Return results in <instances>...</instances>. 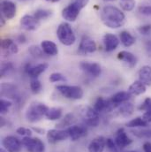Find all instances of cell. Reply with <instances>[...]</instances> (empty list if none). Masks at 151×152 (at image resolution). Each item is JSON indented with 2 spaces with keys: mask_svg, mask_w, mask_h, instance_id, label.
Listing matches in <instances>:
<instances>
[{
  "mask_svg": "<svg viewBox=\"0 0 151 152\" xmlns=\"http://www.w3.org/2000/svg\"><path fill=\"white\" fill-rule=\"evenodd\" d=\"M101 20L107 28L116 29L124 26L125 23V15L117 7L106 5L101 11Z\"/></svg>",
  "mask_w": 151,
  "mask_h": 152,
  "instance_id": "1",
  "label": "cell"
},
{
  "mask_svg": "<svg viewBox=\"0 0 151 152\" xmlns=\"http://www.w3.org/2000/svg\"><path fill=\"white\" fill-rule=\"evenodd\" d=\"M88 3L89 0H73L66 7L63 9L62 17L67 21H75L80 11L85 8Z\"/></svg>",
  "mask_w": 151,
  "mask_h": 152,
  "instance_id": "2",
  "label": "cell"
},
{
  "mask_svg": "<svg viewBox=\"0 0 151 152\" xmlns=\"http://www.w3.org/2000/svg\"><path fill=\"white\" fill-rule=\"evenodd\" d=\"M57 37L59 42L66 46L73 45L76 41V37L72 27L66 22H63L58 27Z\"/></svg>",
  "mask_w": 151,
  "mask_h": 152,
  "instance_id": "3",
  "label": "cell"
},
{
  "mask_svg": "<svg viewBox=\"0 0 151 152\" xmlns=\"http://www.w3.org/2000/svg\"><path fill=\"white\" fill-rule=\"evenodd\" d=\"M49 107L41 103L31 104L26 112V118L30 123H36L45 117Z\"/></svg>",
  "mask_w": 151,
  "mask_h": 152,
  "instance_id": "4",
  "label": "cell"
},
{
  "mask_svg": "<svg viewBox=\"0 0 151 152\" xmlns=\"http://www.w3.org/2000/svg\"><path fill=\"white\" fill-rule=\"evenodd\" d=\"M56 89L66 98L72 100H79L83 96V90L79 86L70 85H58Z\"/></svg>",
  "mask_w": 151,
  "mask_h": 152,
  "instance_id": "5",
  "label": "cell"
},
{
  "mask_svg": "<svg viewBox=\"0 0 151 152\" xmlns=\"http://www.w3.org/2000/svg\"><path fill=\"white\" fill-rule=\"evenodd\" d=\"M21 142L28 152H45V145L39 138L26 136L22 139Z\"/></svg>",
  "mask_w": 151,
  "mask_h": 152,
  "instance_id": "6",
  "label": "cell"
},
{
  "mask_svg": "<svg viewBox=\"0 0 151 152\" xmlns=\"http://www.w3.org/2000/svg\"><path fill=\"white\" fill-rule=\"evenodd\" d=\"M47 139L50 143H58L63 141H66L67 138H69V134L67 129L62 130V129H51L47 132Z\"/></svg>",
  "mask_w": 151,
  "mask_h": 152,
  "instance_id": "7",
  "label": "cell"
},
{
  "mask_svg": "<svg viewBox=\"0 0 151 152\" xmlns=\"http://www.w3.org/2000/svg\"><path fill=\"white\" fill-rule=\"evenodd\" d=\"M2 145L8 152H20L21 151L22 142L15 136L9 135L3 139Z\"/></svg>",
  "mask_w": 151,
  "mask_h": 152,
  "instance_id": "8",
  "label": "cell"
},
{
  "mask_svg": "<svg viewBox=\"0 0 151 152\" xmlns=\"http://www.w3.org/2000/svg\"><path fill=\"white\" fill-rule=\"evenodd\" d=\"M96 43L93 39L88 37H83L79 45V53L83 55L91 54L96 50Z\"/></svg>",
  "mask_w": 151,
  "mask_h": 152,
  "instance_id": "9",
  "label": "cell"
},
{
  "mask_svg": "<svg viewBox=\"0 0 151 152\" xmlns=\"http://www.w3.org/2000/svg\"><path fill=\"white\" fill-rule=\"evenodd\" d=\"M20 26L22 28L28 31H35L41 25L40 20H37L34 15H24L20 19Z\"/></svg>",
  "mask_w": 151,
  "mask_h": 152,
  "instance_id": "10",
  "label": "cell"
},
{
  "mask_svg": "<svg viewBox=\"0 0 151 152\" xmlns=\"http://www.w3.org/2000/svg\"><path fill=\"white\" fill-rule=\"evenodd\" d=\"M17 12L16 4L10 0H4L1 3V14L6 20H12L15 17Z\"/></svg>",
  "mask_w": 151,
  "mask_h": 152,
  "instance_id": "11",
  "label": "cell"
},
{
  "mask_svg": "<svg viewBox=\"0 0 151 152\" xmlns=\"http://www.w3.org/2000/svg\"><path fill=\"white\" fill-rule=\"evenodd\" d=\"M117 105L112 103L111 99L106 100L103 97H98L94 104V109L99 113H110L113 110Z\"/></svg>",
  "mask_w": 151,
  "mask_h": 152,
  "instance_id": "12",
  "label": "cell"
},
{
  "mask_svg": "<svg viewBox=\"0 0 151 152\" xmlns=\"http://www.w3.org/2000/svg\"><path fill=\"white\" fill-rule=\"evenodd\" d=\"M80 69L87 73L88 75L93 76V77H98L102 73L101 66L98 63H92V62H80Z\"/></svg>",
  "mask_w": 151,
  "mask_h": 152,
  "instance_id": "13",
  "label": "cell"
},
{
  "mask_svg": "<svg viewBox=\"0 0 151 152\" xmlns=\"http://www.w3.org/2000/svg\"><path fill=\"white\" fill-rule=\"evenodd\" d=\"M117 58L123 61L129 68H133L137 65V58L135 57L134 54H133L130 51H126V50L119 51L117 54Z\"/></svg>",
  "mask_w": 151,
  "mask_h": 152,
  "instance_id": "14",
  "label": "cell"
},
{
  "mask_svg": "<svg viewBox=\"0 0 151 152\" xmlns=\"http://www.w3.org/2000/svg\"><path fill=\"white\" fill-rule=\"evenodd\" d=\"M114 141L119 149H124L132 143V140L128 137V135L125 132L124 128H120L116 132Z\"/></svg>",
  "mask_w": 151,
  "mask_h": 152,
  "instance_id": "15",
  "label": "cell"
},
{
  "mask_svg": "<svg viewBox=\"0 0 151 152\" xmlns=\"http://www.w3.org/2000/svg\"><path fill=\"white\" fill-rule=\"evenodd\" d=\"M119 42H120V40L117 37V36L111 34V33L105 34L104 37V43L105 50L107 52H112V51L115 50L118 47Z\"/></svg>",
  "mask_w": 151,
  "mask_h": 152,
  "instance_id": "16",
  "label": "cell"
},
{
  "mask_svg": "<svg viewBox=\"0 0 151 152\" xmlns=\"http://www.w3.org/2000/svg\"><path fill=\"white\" fill-rule=\"evenodd\" d=\"M49 67V65L48 63H41V64H38L36 66H28V67L26 68V72L27 74L28 75L29 77H31L32 79H37V77L39 75H41L42 73H44Z\"/></svg>",
  "mask_w": 151,
  "mask_h": 152,
  "instance_id": "17",
  "label": "cell"
},
{
  "mask_svg": "<svg viewBox=\"0 0 151 152\" xmlns=\"http://www.w3.org/2000/svg\"><path fill=\"white\" fill-rule=\"evenodd\" d=\"M67 131L69 134V138H71L72 141H77L87 134V129L83 126L73 125L67 128Z\"/></svg>",
  "mask_w": 151,
  "mask_h": 152,
  "instance_id": "18",
  "label": "cell"
},
{
  "mask_svg": "<svg viewBox=\"0 0 151 152\" xmlns=\"http://www.w3.org/2000/svg\"><path fill=\"white\" fill-rule=\"evenodd\" d=\"M106 147V139L104 136H97L88 145V152H104Z\"/></svg>",
  "mask_w": 151,
  "mask_h": 152,
  "instance_id": "19",
  "label": "cell"
},
{
  "mask_svg": "<svg viewBox=\"0 0 151 152\" xmlns=\"http://www.w3.org/2000/svg\"><path fill=\"white\" fill-rule=\"evenodd\" d=\"M0 45L1 49L8 54H16L19 51V48L12 39L4 38L1 40Z\"/></svg>",
  "mask_w": 151,
  "mask_h": 152,
  "instance_id": "20",
  "label": "cell"
},
{
  "mask_svg": "<svg viewBox=\"0 0 151 152\" xmlns=\"http://www.w3.org/2000/svg\"><path fill=\"white\" fill-rule=\"evenodd\" d=\"M41 48L43 50V52L48 56H56L58 53V49L57 44L49 40L42 41L41 42Z\"/></svg>",
  "mask_w": 151,
  "mask_h": 152,
  "instance_id": "21",
  "label": "cell"
},
{
  "mask_svg": "<svg viewBox=\"0 0 151 152\" xmlns=\"http://www.w3.org/2000/svg\"><path fill=\"white\" fill-rule=\"evenodd\" d=\"M139 80L146 86H151V66H143L138 73Z\"/></svg>",
  "mask_w": 151,
  "mask_h": 152,
  "instance_id": "22",
  "label": "cell"
},
{
  "mask_svg": "<svg viewBox=\"0 0 151 152\" xmlns=\"http://www.w3.org/2000/svg\"><path fill=\"white\" fill-rule=\"evenodd\" d=\"M146 89H147V86L145 84H143L140 80H136L129 86L128 92L132 96H140L144 94L146 92Z\"/></svg>",
  "mask_w": 151,
  "mask_h": 152,
  "instance_id": "23",
  "label": "cell"
},
{
  "mask_svg": "<svg viewBox=\"0 0 151 152\" xmlns=\"http://www.w3.org/2000/svg\"><path fill=\"white\" fill-rule=\"evenodd\" d=\"M131 94L127 91H120L117 92L116 94H114L113 96H112L111 100L112 101V103H114L117 106L120 104L125 103L127 102L130 98H131Z\"/></svg>",
  "mask_w": 151,
  "mask_h": 152,
  "instance_id": "24",
  "label": "cell"
},
{
  "mask_svg": "<svg viewBox=\"0 0 151 152\" xmlns=\"http://www.w3.org/2000/svg\"><path fill=\"white\" fill-rule=\"evenodd\" d=\"M119 40L125 47H131L136 42L135 37L133 35H131L128 31H122L119 35Z\"/></svg>",
  "mask_w": 151,
  "mask_h": 152,
  "instance_id": "25",
  "label": "cell"
},
{
  "mask_svg": "<svg viewBox=\"0 0 151 152\" xmlns=\"http://www.w3.org/2000/svg\"><path fill=\"white\" fill-rule=\"evenodd\" d=\"M77 121V118L74 116V113H68L66 114L58 124H57V127L58 128H62V127H66V126H71L73 125H74Z\"/></svg>",
  "mask_w": 151,
  "mask_h": 152,
  "instance_id": "26",
  "label": "cell"
},
{
  "mask_svg": "<svg viewBox=\"0 0 151 152\" xmlns=\"http://www.w3.org/2000/svg\"><path fill=\"white\" fill-rule=\"evenodd\" d=\"M118 112H119V114L122 117L127 118V117H130L132 114L133 113V112H134V106H133V104L132 103L125 102V103H123L119 106Z\"/></svg>",
  "mask_w": 151,
  "mask_h": 152,
  "instance_id": "27",
  "label": "cell"
},
{
  "mask_svg": "<svg viewBox=\"0 0 151 152\" xmlns=\"http://www.w3.org/2000/svg\"><path fill=\"white\" fill-rule=\"evenodd\" d=\"M62 117V109L60 108H57V107H53V108H49L48 112L46 113L45 118L48 120H58L60 119Z\"/></svg>",
  "mask_w": 151,
  "mask_h": 152,
  "instance_id": "28",
  "label": "cell"
},
{
  "mask_svg": "<svg viewBox=\"0 0 151 152\" xmlns=\"http://www.w3.org/2000/svg\"><path fill=\"white\" fill-rule=\"evenodd\" d=\"M126 126L128 127H131V128H133V127H146L148 126V122L146 120L143 119V118L142 117H137L132 120H130Z\"/></svg>",
  "mask_w": 151,
  "mask_h": 152,
  "instance_id": "29",
  "label": "cell"
},
{
  "mask_svg": "<svg viewBox=\"0 0 151 152\" xmlns=\"http://www.w3.org/2000/svg\"><path fill=\"white\" fill-rule=\"evenodd\" d=\"M51 15H52V11L48 10V9H38L36 11V12L34 14V16L39 20H46V19L50 18Z\"/></svg>",
  "mask_w": 151,
  "mask_h": 152,
  "instance_id": "30",
  "label": "cell"
},
{
  "mask_svg": "<svg viewBox=\"0 0 151 152\" xmlns=\"http://www.w3.org/2000/svg\"><path fill=\"white\" fill-rule=\"evenodd\" d=\"M119 4L121 8L125 12H131L136 5L135 0H119Z\"/></svg>",
  "mask_w": 151,
  "mask_h": 152,
  "instance_id": "31",
  "label": "cell"
},
{
  "mask_svg": "<svg viewBox=\"0 0 151 152\" xmlns=\"http://www.w3.org/2000/svg\"><path fill=\"white\" fill-rule=\"evenodd\" d=\"M13 71V65L11 62H4L1 65V70L0 75L1 77H4L7 75H10Z\"/></svg>",
  "mask_w": 151,
  "mask_h": 152,
  "instance_id": "32",
  "label": "cell"
},
{
  "mask_svg": "<svg viewBox=\"0 0 151 152\" xmlns=\"http://www.w3.org/2000/svg\"><path fill=\"white\" fill-rule=\"evenodd\" d=\"M30 89L34 94H39L42 89V85L38 79H32L30 81Z\"/></svg>",
  "mask_w": 151,
  "mask_h": 152,
  "instance_id": "33",
  "label": "cell"
},
{
  "mask_svg": "<svg viewBox=\"0 0 151 152\" xmlns=\"http://www.w3.org/2000/svg\"><path fill=\"white\" fill-rule=\"evenodd\" d=\"M28 51L35 58H42L43 53H44L43 50H42V48L38 47L37 45H32V46H30L29 49H28Z\"/></svg>",
  "mask_w": 151,
  "mask_h": 152,
  "instance_id": "34",
  "label": "cell"
},
{
  "mask_svg": "<svg viewBox=\"0 0 151 152\" xmlns=\"http://www.w3.org/2000/svg\"><path fill=\"white\" fill-rule=\"evenodd\" d=\"M12 105V102L6 99H1L0 101V113L5 114L7 113L9 108Z\"/></svg>",
  "mask_w": 151,
  "mask_h": 152,
  "instance_id": "35",
  "label": "cell"
},
{
  "mask_svg": "<svg viewBox=\"0 0 151 152\" xmlns=\"http://www.w3.org/2000/svg\"><path fill=\"white\" fill-rule=\"evenodd\" d=\"M50 82H65L66 81V78L60 73H53L50 76Z\"/></svg>",
  "mask_w": 151,
  "mask_h": 152,
  "instance_id": "36",
  "label": "cell"
},
{
  "mask_svg": "<svg viewBox=\"0 0 151 152\" xmlns=\"http://www.w3.org/2000/svg\"><path fill=\"white\" fill-rule=\"evenodd\" d=\"M132 133L139 138H150L151 137V129L150 130H134Z\"/></svg>",
  "mask_w": 151,
  "mask_h": 152,
  "instance_id": "37",
  "label": "cell"
},
{
  "mask_svg": "<svg viewBox=\"0 0 151 152\" xmlns=\"http://www.w3.org/2000/svg\"><path fill=\"white\" fill-rule=\"evenodd\" d=\"M137 31L142 36H150V35H151V24L140 26L137 28Z\"/></svg>",
  "mask_w": 151,
  "mask_h": 152,
  "instance_id": "38",
  "label": "cell"
},
{
  "mask_svg": "<svg viewBox=\"0 0 151 152\" xmlns=\"http://www.w3.org/2000/svg\"><path fill=\"white\" fill-rule=\"evenodd\" d=\"M106 147L112 152H119L118 147L117 146L115 141H113L112 138H107L106 139Z\"/></svg>",
  "mask_w": 151,
  "mask_h": 152,
  "instance_id": "39",
  "label": "cell"
},
{
  "mask_svg": "<svg viewBox=\"0 0 151 152\" xmlns=\"http://www.w3.org/2000/svg\"><path fill=\"white\" fill-rule=\"evenodd\" d=\"M16 133L20 135H23L24 137L26 136H31L32 135V131L28 128H26V127H19L17 128L16 130Z\"/></svg>",
  "mask_w": 151,
  "mask_h": 152,
  "instance_id": "40",
  "label": "cell"
},
{
  "mask_svg": "<svg viewBox=\"0 0 151 152\" xmlns=\"http://www.w3.org/2000/svg\"><path fill=\"white\" fill-rule=\"evenodd\" d=\"M151 107V98L150 97H147L144 102L141 104V106L139 107V110L140 111H143V112H146L147 110H149Z\"/></svg>",
  "mask_w": 151,
  "mask_h": 152,
  "instance_id": "41",
  "label": "cell"
},
{
  "mask_svg": "<svg viewBox=\"0 0 151 152\" xmlns=\"http://www.w3.org/2000/svg\"><path fill=\"white\" fill-rule=\"evenodd\" d=\"M139 12L146 16L151 15V5H142L139 7Z\"/></svg>",
  "mask_w": 151,
  "mask_h": 152,
  "instance_id": "42",
  "label": "cell"
},
{
  "mask_svg": "<svg viewBox=\"0 0 151 152\" xmlns=\"http://www.w3.org/2000/svg\"><path fill=\"white\" fill-rule=\"evenodd\" d=\"M85 123L90 126H97L100 123V118L99 117H96V118H91V119H88L85 121Z\"/></svg>",
  "mask_w": 151,
  "mask_h": 152,
  "instance_id": "43",
  "label": "cell"
},
{
  "mask_svg": "<svg viewBox=\"0 0 151 152\" xmlns=\"http://www.w3.org/2000/svg\"><path fill=\"white\" fill-rule=\"evenodd\" d=\"M142 118H143V119L146 120L148 123H149V122H151V107L149 110H147V111L144 113Z\"/></svg>",
  "mask_w": 151,
  "mask_h": 152,
  "instance_id": "44",
  "label": "cell"
},
{
  "mask_svg": "<svg viewBox=\"0 0 151 152\" xmlns=\"http://www.w3.org/2000/svg\"><path fill=\"white\" fill-rule=\"evenodd\" d=\"M143 151L144 152H151V142H146L143 144Z\"/></svg>",
  "mask_w": 151,
  "mask_h": 152,
  "instance_id": "45",
  "label": "cell"
},
{
  "mask_svg": "<svg viewBox=\"0 0 151 152\" xmlns=\"http://www.w3.org/2000/svg\"><path fill=\"white\" fill-rule=\"evenodd\" d=\"M17 40L19 41L20 43H25L27 42V37L23 35V34H20V36H18Z\"/></svg>",
  "mask_w": 151,
  "mask_h": 152,
  "instance_id": "46",
  "label": "cell"
},
{
  "mask_svg": "<svg viewBox=\"0 0 151 152\" xmlns=\"http://www.w3.org/2000/svg\"><path fill=\"white\" fill-rule=\"evenodd\" d=\"M33 130L36 131L38 134H44V130L41 129V128H38V127H33Z\"/></svg>",
  "mask_w": 151,
  "mask_h": 152,
  "instance_id": "47",
  "label": "cell"
},
{
  "mask_svg": "<svg viewBox=\"0 0 151 152\" xmlns=\"http://www.w3.org/2000/svg\"><path fill=\"white\" fill-rule=\"evenodd\" d=\"M0 19H1V20H0V24H1V27H4V24H5V18L1 14V16H0Z\"/></svg>",
  "mask_w": 151,
  "mask_h": 152,
  "instance_id": "48",
  "label": "cell"
},
{
  "mask_svg": "<svg viewBox=\"0 0 151 152\" xmlns=\"http://www.w3.org/2000/svg\"><path fill=\"white\" fill-rule=\"evenodd\" d=\"M146 48H147V50L149 52V54H151V42H149L146 45Z\"/></svg>",
  "mask_w": 151,
  "mask_h": 152,
  "instance_id": "49",
  "label": "cell"
},
{
  "mask_svg": "<svg viewBox=\"0 0 151 152\" xmlns=\"http://www.w3.org/2000/svg\"><path fill=\"white\" fill-rule=\"evenodd\" d=\"M0 124H1V126H4V124H5V120L3 117H1V119H0Z\"/></svg>",
  "mask_w": 151,
  "mask_h": 152,
  "instance_id": "50",
  "label": "cell"
},
{
  "mask_svg": "<svg viewBox=\"0 0 151 152\" xmlns=\"http://www.w3.org/2000/svg\"><path fill=\"white\" fill-rule=\"evenodd\" d=\"M0 152H8L5 149H4V148H2V149H0Z\"/></svg>",
  "mask_w": 151,
  "mask_h": 152,
  "instance_id": "51",
  "label": "cell"
},
{
  "mask_svg": "<svg viewBox=\"0 0 151 152\" xmlns=\"http://www.w3.org/2000/svg\"><path fill=\"white\" fill-rule=\"evenodd\" d=\"M104 2H113L115 0H103Z\"/></svg>",
  "mask_w": 151,
  "mask_h": 152,
  "instance_id": "52",
  "label": "cell"
},
{
  "mask_svg": "<svg viewBox=\"0 0 151 152\" xmlns=\"http://www.w3.org/2000/svg\"><path fill=\"white\" fill-rule=\"evenodd\" d=\"M58 1H60V0H51L52 3H57V2H58Z\"/></svg>",
  "mask_w": 151,
  "mask_h": 152,
  "instance_id": "53",
  "label": "cell"
},
{
  "mask_svg": "<svg viewBox=\"0 0 151 152\" xmlns=\"http://www.w3.org/2000/svg\"><path fill=\"white\" fill-rule=\"evenodd\" d=\"M128 152H138V151H128Z\"/></svg>",
  "mask_w": 151,
  "mask_h": 152,
  "instance_id": "54",
  "label": "cell"
},
{
  "mask_svg": "<svg viewBox=\"0 0 151 152\" xmlns=\"http://www.w3.org/2000/svg\"><path fill=\"white\" fill-rule=\"evenodd\" d=\"M46 1H50V2H51V0H46Z\"/></svg>",
  "mask_w": 151,
  "mask_h": 152,
  "instance_id": "55",
  "label": "cell"
}]
</instances>
